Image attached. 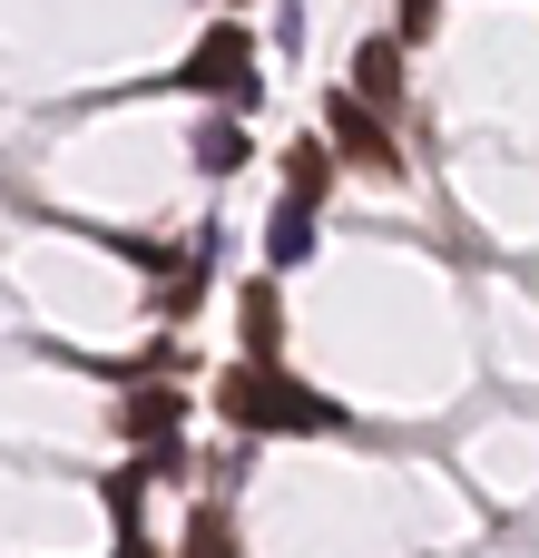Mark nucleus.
<instances>
[{"instance_id": "f257e3e1", "label": "nucleus", "mask_w": 539, "mask_h": 558, "mask_svg": "<svg viewBox=\"0 0 539 558\" xmlns=\"http://www.w3.org/2000/svg\"><path fill=\"white\" fill-rule=\"evenodd\" d=\"M216 402H226V422H236V432H344V412H334L324 392L285 383V373H275V363H255V353L216 383Z\"/></svg>"}, {"instance_id": "f03ea898", "label": "nucleus", "mask_w": 539, "mask_h": 558, "mask_svg": "<svg viewBox=\"0 0 539 558\" xmlns=\"http://www.w3.org/2000/svg\"><path fill=\"white\" fill-rule=\"evenodd\" d=\"M177 88H226L236 108H255V39H245L236 20H216V29L177 59Z\"/></svg>"}, {"instance_id": "7ed1b4c3", "label": "nucleus", "mask_w": 539, "mask_h": 558, "mask_svg": "<svg viewBox=\"0 0 539 558\" xmlns=\"http://www.w3.org/2000/svg\"><path fill=\"white\" fill-rule=\"evenodd\" d=\"M324 128H334V147H344L354 167H373V177H403V147H393L383 108H363L354 88H344V98H324Z\"/></svg>"}, {"instance_id": "20e7f679", "label": "nucleus", "mask_w": 539, "mask_h": 558, "mask_svg": "<svg viewBox=\"0 0 539 558\" xmlns=\"http://www.w3.org/2000/svg\"><path fill=\"white\" fill-rule=\"evenodd\" d=\"M354 98L383 108V118L412 98V78H403V39H363V49H354Z\"/></svg>"}, {"instance_id": "39448f33", "label": "nucleus", "mask_w": 539, "mask_h": 558, "mask_svg": "<svg viewBox=\"0 0 539 558\" xmlns=\"http://www.w3.org/2000/svg\"><path fill=\"white\" fill-rule=\"evenodd\" d=\"M118 422H128V441H177V392H157V383H137L128 402H118Z\"/></svg>"}, {"instance_id": "423d86ee", "label": "nucleus", "mask_w": 539, "mask_h": 558, "mask_svg": "<svg viewBox=\"0 0 539 558\" xmlns=\"http://www.w3.org/2000/svg\"><path fill=\"white\" fill-rule=\"evenodd\" d=\"M265 255H275V265H304V255H314V196H285V206H275Z\"/></svg>"}, {"instance_id": "0eeeda50", "label": "nucleus", "mask_w": 539, "mask_h": 558, "mask_svg": "<svg viewBox=\"0 0 539 558\" xmlns=\"http://www.w3.org/2000/svg\"><path fill=\"white\" fill-rule=\"evenodd\" d=\"M236 324H245V353L265 363V353H275V333H285V304H275V284H245V294H236Z\"/></svg>"}, {"instance_id": "6e6552de", "label": "nucleus", "mask_w": 539, "mask_h": 558, "mask_svg": "<svg viewBox=\"0 0 539 558\" xmlns=\"http://www.w3.org/2000/svg\"><path fill=\"white\" fill-rule=\"evenodd\" d=\"M324 186H334L324 137H295V147H285V196H324Z\"/></svg>"}, {"instance_id": "1a4fd4ad", "label": "nucleus", "mask_w": 539, "mask_h": 558, "mask_svg": "<svg viewBox=\"0 0 539 558\" xmlns=\"http://www.w3.org/2000/svg\"><path fill=\"white\" fill-rule=\"evenodd\" d=\"M196 167H206V177H236V167H245V128H236V118H216V128L196 137Z\"/></svg>"}, {"instance_id": "9d476101", "label": "nucleus", "mask_w": 539, "mask_h": 558, "mask_svg": "<svg viewBox=\"0 0 539 558\" xmlns=\"http://www.w3.org/2000/svg\"><path fill=\"white\" fill-rule=\"evenodd\" d=\"M236 549V539H226V520H216V510H206V520H196V530H187V558H226Z\"/></svg>"}, {"instance_id": "9b49d317", "label": "nucleus", "mask_w": 539, "mask_h": 558, "mask_svg": "<svg viewBox=\"0 0 539 558\" xmlns=\"http://www.w3.org/2000/svg\"><path fill=\"white\" fill-rule=\"evenodd\" d=\"M432 20H442V0H403V39H432Z\"/></svg>"}]
</instances>
